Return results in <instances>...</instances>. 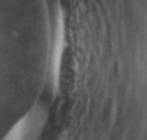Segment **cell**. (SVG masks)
Masks as SVG:
<instances>
[{
    "mask_svg": "<svg viewBox=\"0 0 147 140\" xmlns=\"http://www.w3.org/2000/svg\"><path fill=\"white\" fill-rule=\"evenodd\" d=\"M46 122V110L43 107L31 108L7 132L3 140H38Z\"/></svg>",
    "mask_w": 147,
    "mask_h": 140,
    "instance_id": "1",
    "label": "cell"
},
{
    "mask_svg": "<svg viewBox=\"0 0 147 140\" xmlns=\"http://www.w3.org/2000/svg\"><path fill=\"white\" fill-rule=\"evenodd\" d=\"M64 47H65V26H64V17L61 13V8H58L57 15H56V22H54V38H53L51 61H50L53 88H58V83H60Z\"/></svg>",
    "mask_w": 147,
    "mask_h": 140,
    "instance_id": "2",
    "label": "cell"
}]
</instances>
